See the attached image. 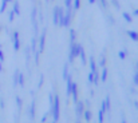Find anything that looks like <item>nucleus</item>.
Masks as SVG:
<instances>
[{
	"mask_svg": "<svg viewBox=\"0 0 138 123\" xmlns=\"http://www.w3.org/2000/svg\"><path fill=\"white\" fill-rule=\"evenodd\" d=\"M81 44L78 43H70V54H69V62L70 63H72L74 62V59L79 55V50H81Z\"/></svg>",
	"mask_w": 138,
	"mask_h": 123,
	"instance_id": "nucleus-1",
	"label": "nucleus"
},
{
	"mask_svg": "<svg viewBox=\"0 0 138 123\" xmlns=\"http://www.w3.org/2000/svg\"><path fill=\"white\" fill-rule=\"evenodd\" d=\"M59 109H61V100H59L58 96H55L54 103H52V107H51V114H52V116H54V122H58V120H59Z\"/></svg>",
	"mask_w": 138,
	"mask_h": 123,
	"instance_id": "nucleus-2",
	"label": "nucleus"
},
{
	"mask_svg": "<svg viewBox=\"0 0 138 123\" xmlns=\"http://www.w3.org/2000/svg\"><path fill=\"white\" fill-rule=\"evenodd\" d=\"M12 42H14V50L15 51H19L20 48V39H19V32L15 31L12 35Z\"/></svg>",
	"mask_w": 138,
	"mask_h": 123,
	"instance_id": "nucleus-3",
	"label": "nucleus"
},
{
	"mask_svg": "<svg viewBox=\"0 0 138 123\" xmlns=\"http://www.w3.org/2000/svg\"><path fill=\"white\" fill-rule=\"evenodd\" d=\"M75 104H77V106H75L77 115H78V118H81L82 114H83V111H84V102H83V100H78Z\"/></svg>",
	"mask_w": 138,
	"mask_h": 123,
	"instance_id": "nucleus-4",
	"label": "nucleus"
},
{
	"mask_svg": "<svg viewBox=\"0 0 138 123\" xmlns=\"http://www.w3.org/2000/svg\"><path fill=\"white\" fill-rule=\"evenodd\" d=\"M71 19H72V14H71V9H67V12L64 14V20H63V27H69L70 23H71Z\"/></svg>",
	"mask_w": 138,
	"mask_h": 123,
	"instance_id": "nucleus-5",
	"label": "nucleus"
},
{
	"mask_svg": "<svg viewBox=\"0 0 138 123\" xmlns=\"http://www.w3.org/2000/svg\"><path fill=\"white\" fill-rule=\"evenodd\" d=\"M71 95H72V100H74V103L78 102V86L75 82L71 83Z\"/></svg>",
	"mask_w": 138,
	"mask_h": 123,
	"instance_id": "nucleus-6",
	"label": "nucleus"
},
{
	"mask_svg": "<svg viewBox=\"0 0 138 123\" xmlns=\"http://www.w3.org/2000/svg\"><path fill=\"white\" fill-rule=\"evenodd\" d=\"M44 44H46V31L42 32L40 39H39V52H43V50H44Z\"/></svg>",
	"mask_w": 138,
	"mask_h": 123,
	"instance_id": "nucleus-7",
	"label": "nucleus"
},
{
	"mask_svg": "<svg viewBox=\"0 0 138 123\" xmlns=\"http://www.w3.org/2000/svg\"><path fill=\"white\" fill-rule=\"evenodd\" d=\"M63 20H64V9L59 7V12H58V26L63 27Z\"/></svg>",
	"mask_w": 138,
	"mask_h": 123,
	"instance_id": "nucleus-8",
	"label": "nucleus"
},
{
	"mask_svg": "<svg viewBox=\"0 0 138 123\" xmlns=\"http://www.w3.org/2000/svg\"><path fill=\"white\" fill-rule=\"evenodd\" d=\"M28 114H30V119L34 120V119H35V100H32V103L30 104Z\"/></svg>",
	"mask_w": 138,
	"mask_h": 123,
	"instance_id": "nucleus-9",
	"label": "nucleus"
},
{
	"mask_svg": "<svg viewBox=\"0 0 138 123\" xmlns=\"http://www.w3.org/2000/svg\"><path fill=\"white\" fill-rule=\"evenodd\" d=\"M78 56L82 59V64H86L87 63V58H86V54H84L83 47H81V50H79V55H78Z\"/></svg>",
	"mask_w": 138,
	"mask_h": 123,
	"instance_id": "nucleus-10",
	"label": "nucleus"
},
{
	"mask_svg": "<svg viewBox=\"0 0 138 123\" xmlns=\"http://www.w3.org/2000/svg\"><path fill=\"white\" fill-rule=\"evenodd\" d=\"M15 102H16V106H17V110H19V112L22 111V107H23V100H22L20 96H15Z\"/></svg>",
	"mask_w": 138,
	"mask_h": 123,
	"instance_id": "nucleus-11",
	"label": "nucleus"
},
{
	"mask_svg": "<svg viewBox=\"0 0 138 123\" xmlns=\"http://www.w3.org/2000/svg\"><path fill=\"white\" fill-rule=\"evenodd\" d=\"M90 70H91V72H94V71H97V63H95V59H94V56H91L90 58Z\"/></svg>",
	"mask_w": 138,
	"mask_h": 123,
	"instance_id": "nucleus-12",
	"label": "nucleus"
},
{
	"mask_svg": "<svg viewBox=\"0 0 138 123\" xmlns=\"http://www.w3.org/2000/svg\"><path fill=\"white\" fill-rule=\"evenodd\" d=\"M127 35H129V37L131 40L138 42V32H135V31H127Z\"/></svg>",
	"mask_w": 138,
	"mask_h": 123,
	"instance_id": "nucleus-13",
	"label": "nucleus"
},
{
	"mask_svg": "<svg viewBox=\"0 0 138 123\" xmlns=\"http://www.w3.org/2000/svg\"><path fill=\"white\" fill-rule=\"evenodd\" d=\"M82 115H83V118H84L86 122H90V120H91V112H90V110H84Z\"/></svg>",
	"mask_w": 138,
	"mask_h": 123,
	"instance_id": "nucleus-14",
	"label": "nucleus"
},
{
	"mask_svg": "<svg viewBox=\"0 0 138 123\" xmlns=\"http://www.w3.org/2000/svg\"><path fill=\"white\" fill-rule=\"evenodd\" d=\"M14 14L15 15H20V7H19V1H14Z\"/></svg>",
	"mask_w": 138,
	"mask_h": 123,
	"instance_id": "nucleus-15",
	"label": "nucleus"
},
{
	"mask_svg": "<svg viewBox=\"0 0 138 123\" xmlns=\"http://www.w3.org/2000/svg\"><path fill=\"white\" fill-rule=\"evenodd\" d=\"M17 84L20 87H24V76L20 71H19V76H17Z\"/></svg>",
	"mask_w": 138,
	"mask_h": 123,
	"instance_id": "nucleus-16",
	"label": "nucleus"
},
{
	"mask_svg": "<svg viewBox=\"0 0 138 123\" xmlns=\"http://www.w3.org/2000/svg\"><path fill=\"white\" fill-rule=\"evenodd\" d=\"M101 80L102 82H106V79H107V68L106 67H103V70H102V72H101Z\"/></svg>",
	"mask_w": 138,
	"mask_h": 123,
	"instance_id": "nucleus-17",
	"label": "nucleus"
},
{
	"mask_svg": "<svg viewBox=\"0 0 138 123\" xmlns=\"http://www.w3.org/2000/svg\"><path fill=\"white\" fill-rule=\"evenodd\" d=\"M58 12H59V7H55L54 8V24L58 26Z\"/></svg>",
	"mask_w": 138,
	"mask_h": 123,
	"instance_id": "nucleus-18",
	"label": "nucleus"
},
{
	"mask_svg": "<svg viewBox=\"0 0 138 123\" xmlns=\"http://www.w3.org/2000/svg\"><path fill=\"white\" fill-rule=\"evenodd\" d=\"M122 16H123V19L126 20L127 23H131V22H133L131 15H130V14H127V12H123V14H122Z\"/></svg>",
	"mask_w": 138,
	"mask_h": 123,
	"instance_id": "nucleus-19",
	"label": "nucleus"
},
{
	"mask_svg": "<svg viewBox=\"0 0 138 123\" xmlns=\"http://www.w3.org/2000/svg\"><path fill=\"white\" fill-rule=\"evenodd\" d=\"M103 115H105V111H102L99 109V111H98V122L99 123H103Z\"/></svg>",
	"mask_w": 138,
	"mask_h": 123,
	"instance_id": "nucleus-20",
	"label": "nucleus"
},
{
	"mask_svg": "<svg viewBox=\"0 0 138 123\" xmlns=\"http://www.w3.org/2000/svg\"><path fill=\"white\" fill-rule=\"evenodd\" d=\"M75 37H77V34H75L74 29H70V43H74Z\"/></svg>",
	"mask_w": 138,
	"mask_h": 123,
	"instance_id": "nucleus-21",
	"label": "nucleus"
},
{
	"mask_svg": "<svg viewBox=\"0 0 138 123\" xmlns=\"http://www.w3.org/2000/svg\"><path fill=\"white\" fill-rule=\"evenodd\" d=\"M98 82H99V72L94 71V80H92V83H94L95 86H98Z\"/></svg>",
	"mask_w": 138,
	"mask_h": 123,
	"instance_id": "nucleus-22",
	"label": "nucleus"
},
{
	"mask_svg": "<svg viewBox=\"0 0 138 123\" xmlns=\"http://www.w3.org/2000/svg\"><path fill=\"white\" fill-rule=\"evenodd\" d=\"M17 76H19V70H15V74H14V84H12L14 87L17 86Z\"/></svg>",
	"mask_w": 138,
	"mask_h": 123,
	"instance_id": "nucleus-23",
	"label": "nucleus"
},
{
	"mask_svg": "<svg viewBox=\"0 0 138 123\" xmlns=\"http://www.w3.org/2000/svg\"><path fill=\"white\" fill-rule=\"evenodd\" d=\"M6 7H7V0H1V6H0V14H3L6 11Z\"/></svg>",
	"mask_w": 138,
	"mask_h": 123,
	"instance_id": "nucleus-24",
	"label": "nucleus"
},
{
	"mask_svg": "<svg viewBox=\"0 0 138 123\" xmlns=\"http://www.w3.org/2000/svg\"><path fill=\"white\" fill-rule=\"evenodd\" d=\"M67 76H69V64H64V68H63V79L66 80Z\"/></svg>",
	"mask_w": 138,
	"mask_h": 123,
	"instance_id": "nucleus-25",
	"label": "nucleus"
},
{
	"mask_svg": "<svg viewBox=\"0 0 138 123\" xmlns=\"http://www.w3.org/2000/svg\"><path fill=\"white\" fill-rule=\"evenodd\" d=\"M105 103H106V111H110V109H111V104H110V96H106Z\"/></svg>",
	"mask_w": 138,
	"mask_h": 123,
	"instance_id": "nucleus-26",
	"label": "nucleus"
},
{
	"mask_svg": "<svg viewBox=\"0 0 138 123\" xmlns=\"http://www.w3.org/2000/svg\"><path fill=\"white\" fill-rule=\"evenodd\" d=\"M79 7H81V0H74V6H72V8L77 11V9H79Z\"/></svg>",
	"mask_w": 138,
	"mask_h": 123,
	"instance_id": "nucleus-27",
	"label": "nucleus"
},
{
	"mask_svg": "<svg viewBox=\"0 0 138 123\" xmlns=\"http://www.w3.org/2000/svg\"><path fill=\"white\" fill-rule=\"evenodd\" d=\"M64 6H66L67 9H71V7H72V0H64Z\"/></svg>",
	"mask_w": 138,
	"mask_h": 123,
	"instance_id": "nucleus-28",
	"label": "nucleus"
},
{
	"mask_svg": "<svg viewBox=\"0 0 138 123\" xmlns=\"http://www.w3.org/2000/svg\"><path fill=\"white\" fill-rule=\"evenodd\" d=\"M99 66H101V67H105V66H106V56H105V55H102L101 62H99Z\"/></svg>",
	"mask_w": 138,
	"mask_h": 123,
	"instance_id": "nucleus-29",
	"label": "nucleus"
},
{
	"mask_svg": "<svg viewBox=\"0 0 138 123\" xmlns=\"http://www.w3.org/2000/svg\"><path fill=\"white\" fill-rule=\"evenodd\" d=\"M118 56H119L121 60H125V58H126V51H119L118 52Z\"/></svg>",
	"mask_w": 138,
	"mask_h": 123,
	"instance_id": "nucleus-30",
	"label": "nucleus"
},
{
	"mask_svg": "<svg viewBox=\"0 0 138 123\" xmlns=\"http://www.w3.org/2000/svg\"><path fill=\"white\" fill-rule=\"evenodd\" d=\"M111 3H113V6H114L117 9L121 8V4H119V1H118V0H111Z\"/></svg>",
	"mask_w": 138,
	"mask_h": 123,
	"instance_id": "nucleus-31",
	"label": "nucleus"
},
{
	"mask_svg": "<svg viewBox=\"0 0 138 123\" xmlns=\"http://www.w3.org/2000/svg\"><path fill=\"white\" fill-rule=\"evenodd\" d=\"M133 80H134V84H135V86H138V72H137V71L134 72V76H133Z\"/></svg>",
	"mask_w": 138,
	"mask_h": 123,
	"instance_id": "nucleus-32",
	"label": "nucleus"
},
{
	"mask_svg": "<svg viewBox=\"0 0 138 123\" xmlns=\"http://www.w3.org/2000/svg\"><path fill=\"white\" fill-rule=\"evenodd\" d=\"M43 82H44V76L40 75V80H39V83H38V88H40V87L43 86Z\"/></svg>",
	"mask_w": 138,
	"mask_h": 123,
	"instance_id": "nucleus-33",
	"label": "nucleus"
},
{
	"mask_svg": "<svg viewBox=\"0 0 138 123\" xmlns=\"http://www.w3.org/2000/svg\"><path fill=\"white\" fill-rule=\"evenodd\" d=\"M14 17H15L14 11H9V14H8V20H9V22H14Z\"/></svg>",
	"mask_w": 138,
	"mask_h": 123,
	"instance_id": "nucleus-34",
	"label": "nucleus"
},
{
	"mask_svg": "<svg viewBox=\"0 0 138 123\" xmlns=\"http://www.w3.org/2000/svg\"><path fill=\"white\" fill-rule=\"evenodd\" d=\"M101 110L106 112V103H105V100H102V102H101Z\"/></svg>",
	"mask_w": 138,
	"mask_h": 123,
	"instance_id": "nucleus-35",
	"label": "nucleus"
},
{
	"mask_svg": "<svg viewBox=\"0 0 138 123\" xmlns=\"http://www.w3.org/2000/svg\"><path fill=\"white\" fill-rule=\"evenodd\" d=\"M92 80H94V72H90L89 74V82L92 83Z\"/></svg>",
	"mask_w": 138,
	"mask_h": 123,
	"instance_id": "nucleus-36",
	"label": "nucleus"
},
{
	"mask_svg": "<svg viewBox=\"0 0 138 123\" xmlns=\"http://www.w3.org/2000/svg\"><path fill=\"white\" fill-rule=\"evenodd\" d=\"M35 48H36V39L34 37V39H32V50L35 51Z\"/></svg>",
	"mask_w": 138,
	"mask_h": 123,
	"instance_id": "nucleus-37",
	"label": "nucleus"
},
{
	"mask_svg": "<svg viewBox=\"0 0 138 123\" xmlns=\"http://www.w3.org/2000/svg\"><path fill=\"white\" fill-rule=\"evenodd\" d=\"M101 4H102V7H103L105 9L107 8V3H106V0H101Z\"/></svg>",
	"mask_w": 138,
	"mask_h": 123,
	"instance_id": "nucleus-38",
	"label": "nucleus"
},
{
	"mask_svg": "<svg viewBox=\"0 0 138 123\" xmlns=\"http://www.w3.org/2000/svg\"><path fill=\"white\" fill-rule=\"evenodd\" d=\"M4 60V54H3V51L0 50V62H3Z\"/></svg>",
	"mask_w": 138,
	"mask_h": 123,
	"instance_id": "nucleus-39",
	"label": "nucleus"
},
{
	"mask_svg": "<svg viewBox=\"0 0 138 123\" xmlns=\"http://www.w3.org/2000/svg\"><path fill=\"white\" fill-rule=\"evenodd\" d=\"M0 109H4V100L0 99Z\"/></svg>",
	"mask_w": 138,
	"mask_h": 123,
	"instance_id": "nucleus-40",
	"label": "nucleus"
},
{
	"mask_svg": "<svg viewBox=\"0 0 138 123\" xmlns=\"http://www.w3.org/2000/svg\"><path fill=\"white\" fill-rule=\"evenodd\" d=\"M133 15H134V16H138V8H137V9H134V11H133Z\"/></svg>",
	"mask_w": 138,
	"mask_h": 123,
	"instance_id": "nucleus-41",
	"label": "nucleus"
},
{
	"mask_svg": "<svg viewBox=\"0 0 138 123\" xmlns=\"http://www.w3.org/2000/svg\"><path fill=\"white\" fill-rule=\"evenodd\" d=\"M47 115H48V114H46L43 118H42V122H46V120H47Z\"/></svg>",
	"mask_w": 138,
	"mask_h": 123,
	"instance_id": "nucleus-42",
	"label": "nucleus"
},
{
	"mask_svg": "<svg viewBox=\"0 0 138 123\" xmlns=\"http://www.w3.org/2000/svg\"><path fill=\"white\" fill-rule=\"evenodd\" d=\"M134 107H135V109L138 110V102H137V100H135V102H134Z\"/></svg>",
	"mask_w": 138,
	"mask_h": 123,
	"instance_id": "nucleus-43",
	"label": "nucleus"
},
{
	"mask_svg": "<svg viewBox=\"0 0 138 123\" xmlns=\"http://www.w3.org/2000/svg\"><path fill=\"white\" fill-rule=\"evenodd\" d=\"M1 63H3V62H0V71H3V64Z\"/></svg>",
	"mask_w": 138,
	"mask_h": 123,
	"instance_id": "nucleus-44",
	"label": "nucleus"
},
{
	"mask_svg": "<svg viewBox=\"0 0 138 123\" xmlns=\"http://www.w3.org/2000/svg\"><path fill=\"white\" fill-rule=\"evenodd\" d=\"M121 123H127V122H126V119H125V118H122V120H121Z\"/></svg>",
	"mask_w": 138,
	"mask_h": 123,
	"instance_id": "nucleus-45",
	"label": "nucleus"
},
{
	"mask_svg": "<svg viewBox=\"0 0 138 123\" xmlns=\"http://www.w3.org/2000/svg\"><path fill=\"white\" fill-rule=\"evenodd\" d=\"M89 3H90V4H94V3H95V0H89Z\"/></svg>",
	"mask_w": 138,
	"mask_h": 123,
	"instance_id": "nucleus-46",
	"label": "nucleus"
},
{
	"mask_svg": "<svg viewBox=\"0 0 138 123\" xmlns=\"http://www.w3.org/2000/svg\"><path fill=\"white\" fill-rule=\"evenodd\" d=\"M135 68H137V72H138V62H135Z\"/></svg>",
	"mask_w": 138,
	"mask_h": 123,
	"instance_id": "nucleus-47",
	"label": "nucleus"
},
{
	"mask_svg": "<svg viewBox=\"0 0 138 123\" xmlns=\"http://www.w3.org/2000/svg\"><path fill=\"white\" fill-rule=\"evenodd\" d=\"M11 1H12V0H7V3H11Z\"/></svg>",
	"mask_w": 138,
	"mask_h": 123,
	"instance_id": "nucleus-48",
	"label": "nucleus"
},
{
	"mask_svg": "<svg viewBox=\"0 0 138 123\" xmlns=\"http://www.w3.org/2000/svg\"><path fill=\"white\" fill-rule=\"evenodd\" d=\"M0 31H1V27H0Z\"/></svg>",
	"mask_w": 138,
	"mask_h": 123,
	"instance_id": "nucleus-49",
	"label": "nucleus"
},
{
	"mask_svg": "<svg viewBox=\"0 0 138 123\" xmlns=\"http://www.w3.org/2000/svg\"><path fill=\"white\" fill-rule=\"evenodd\" d=\"M32 1H35V0H32Z\"/></svg>",
	"mask_w": 138,
	"mask_h": 123,
	"instance_id": "nucleus-50",
	"label": "nucleus"
},
{
	"mask_svg": "<svg viewBox=\"0 0 138 123\" xmlns=\"http://www.w3.org/2000/svg\"><path fill=\"white\" fill-rule=\"evenodd\" d=\"M54 123H56V122H54Z\"/></svg>",
	"mask_w": 138,
	"mask_h": 123,
	"instance_id": "nucleus-51",
	"label": "nucleus"
}]
</instances>
